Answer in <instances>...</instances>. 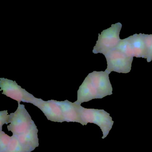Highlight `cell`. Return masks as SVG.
Instances as JSON below:
<instances>
[{
  "instance_id": "6da1fadb",
  "label": "cell",
  "mask_w": 152,
  "mask_h": 152,
  "mask_svg": "<svg viewBox=\"0 0 152 152\" xmlns=\"http://www.w3.org/2000/svg\"><path fill=\"white\" fill-rule=\"evenodd\" d=\"M76 107L83 125H87L88 123L95 124L100 127L102 130V139L105 138L108 135L114 123L110 114L103 109L85 108L77 104Z\"/></svg>"
},
{
  "instance_id": "7a4b0ae2",
  "label": "cell",
  "mask_w": 152,
  "mask_h": 152,
  "mask_svg": "<svg viewBox=\"0 0 152 152\" xmlns=\"http://www.w3.org/2000/svg\"><path fill=\"white\" fill-rule=\"evenodd\" d=\"M8 129L17 138L27 135L37 128L24 104H18L16 111L10 115Z\"/></svg>"
},
{
  "instance_id": "3957f363",
  "label": "cell",
  "mask_w": 152,
  "mask_h": 152,
  "mask_svg": "<svg viewBox=\"0 0 152 152\" xmlns=\"http://www.w3.org/2000/svg\"><path fill=\"white\" fill-rule=\"evenodd\" d=\"M122 26L121 23H116L112 24L110 28L104 30L100 34H99L92 52L95 54L100 53L104 56L115 49L121 40L120 34Z\"/></svg>"
},
{
  "instance_id": "277c9868",
  "label": "cell",
  "mask_w": 152,
  "mask_h": 152,
  "mask_svg": "<svg viewBox=\"0 0 152 152\" xmlns=\"http://www.w3.org/2000/svg\"><path fill=\"white\" fill-rule=\"evenodd\" d=\"M107 63L106 71L120 73H128L131 71L133 58L129 57L122 52L114 49L104 55Z\"/></svg>"
},
{
  "instance_id": "5b68a950",
  "label": "cell",
  "mask_w": 152,
  "mask_h": 152,
  "mask_svg": "<svg viewBox=\"0 0 152 152\" xmlns=\"http://www.w3.org/2000/svg\"><path fill=\"white\" fill-rule=\"evenodd\" d=\"M0 91H3L2 94L10 98L20 102L31 104L35 97L25 89L18 85L16 81L5 78L0 79Z\"/></svg>"
},
{
  "instance_id": "8992f818",
  "label": "cell",
  "mask_w": 152,
  "mask_h": 152,
  "mask_svg": "<svg viewBox=\"0 0 152 152\" xmlns=\"http://www.w3.org/2000/svg\"><path fill=\"white\" fill-rule=\"evenodd\" d=\"M31 104L39 108L49 121L60 123L64 121L61 107L56 100L45 101L34 97Z\"/></svg>"
},
{
  "instance_id": "52a82bcc",
  "label": "cell",
  "mask_w": 152,
  "mask_h": 152,
  "mask_svg": "<svg viewBox=\"0 0 152 152\" xmlns=\"http://www.w3.org/2000/svg\"><path fill=\"white\" fill-rule=\"evenodd\" d=\"M108 71H94L88 75L98 92L100 99L113 94V88L109 80Z\"/></svg>"
},
{
  "instance_id": "ba28073f",
  "label": "cell",
  "mask_w": 152,
  "mask_h": 152,
  "mask_svg": "<svg viewBox=\"0 0 152 152\" xmlns=\"http://www.w3.org/2000/svg\"><path fill=\"white\" fill-rule=\"evenodd\" d=\"M95 99H100L96 89L88 76L86 77L77 91V100L74 102L78 105Z\"/></svg>"
},
{
  "instance_id": "9c48e42d",
  "label": "cell",
  "mask_w": 152,
  "mask_h": 152,
  "mask_svg": "<svg viewBox=\"0 0 152 152\" xmlns=\"http://www.w3.org/2000/svg\"><path fill=\"white\" fill-rule=\"evenodd\" d=\"M57 104L61 107L64 121L67 122H77L83 124L80 115L76 109V104L68 100L58 101L56 100Z\"/></svg>"
},
{
  "instance_id": "30bf717a",
  "label": "cell",
  "mask_w": 152,
  "mask_h": 152,
  "mask_svg": "<svg viewBox=\"0 0 152 152\" xmlns=\"http://www.w3.org/2000/svg\"><path fill=\"white\" fill-rule=\"evenodd\" d=\"M130 42L134 57L146 58L145 46L144 41V34H134L128 37Z\"/></svg>"
},
{
  "instance_id": "8fae6325",
  "label": "cell",
  "mask_w": 152,
  "mask_h": 152,
  "mask_svg": "<svg viewBox=\"0 0 152 152\" xmlns=\"http://www.w3.org/2000/svg\"><path fill=\"white\" fill-rule=\"evenodd\" d=\"M0 152H26L16 137L13 135L6 147Z\"/></svg>"
},
{
  "instance_id": "7c38bea8",
  "label": "cell",
  "mask_w": 152,
  "mask_h": 152,
  "mask_svg": "<svg viewBox=\"0 0 152 152\" xmlns=\"http://www.w3.org/2000/svg\"><path fill=\"white\" fill-rule=\"evenodd\" d=\"M115 49L122 52L129 57L131 58L134 57V53L128 38L121 40Z\"/></svg>"
},
{
  "instance_id": "4fadbf2b",
  "label": "cell",
  "mask_w": 152,
  "mask_h": 152,
  "mask_svg": "<svg viewBox=\"0 0 152 152\" xmlns=\"http://www.w3.org/2000/svg\"><path fill=\"white\" fill-rule=\"evenodd\" d=\"M144 41L146 50V58L148 63L152 60V34H144Z\"/></svg>"
},
{
  "instance_id": "5bb4252c",
  "label": "cell",
  "mask_w": 152,
  "mask_h": 152,
  "mask_svg": "<svg viewBox=\"0 0 152 152\" xmlns=\"http://www.w3.org/2000/svg\"><path fill=\"white\" fill-rule=\"evenodd\" d=\"M10 115L8 114V111H1L0 112V130H2V126L4 124L9 123Z\"/></svg>"
}]
</instances>
